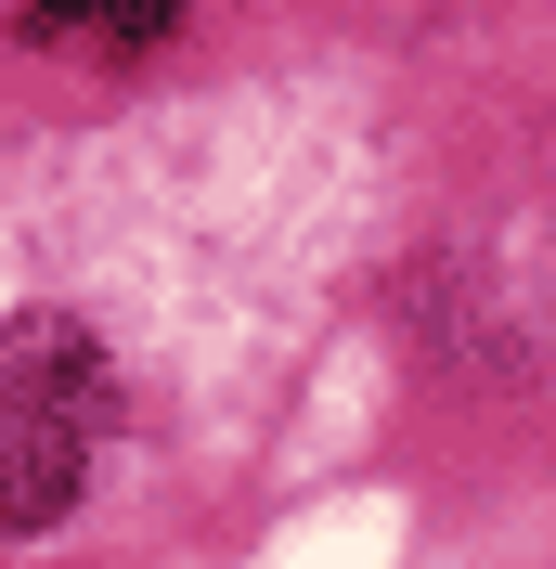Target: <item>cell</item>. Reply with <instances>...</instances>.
<instances>
[{
    "label": "cell",
    "mask_w": 556,
    "mask_h": 569,
    "mask_svg": "<svg viewBox=\"0 0 556 569\" xmlns=\"http://www.w3.org/2000/svg\"><path fill=\"white\" fill-rule=\"evenodd\" d=\"M91 427H105V362L66 323H0V543L52 531L78 505Z\"/></svg>",
    "instance_id": "6da1fadb"
},
{
    "label": "cell",
    "mask_w": 556,
    "mask_h": 569,
    "mask_svg": "<svg viewBox=\"0 0 556 569\" xmlns=\"http://www.w3.org/2000/svg\"><path fill=\"white\" fill-rule=\"evenodd\" d=\"M169 13H181V0H27L39 39H117V52H130V39H156Z\"/></svg>",
    "instance_id": "7a4b0ae2"
}]
</instances>
